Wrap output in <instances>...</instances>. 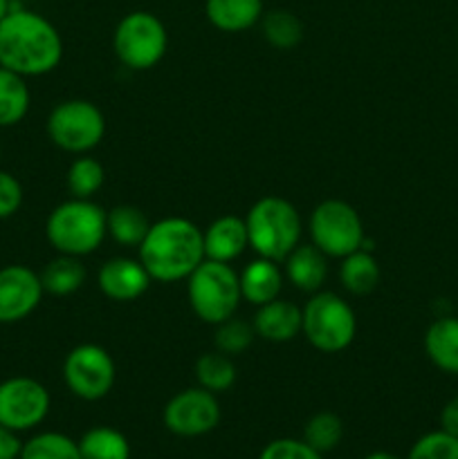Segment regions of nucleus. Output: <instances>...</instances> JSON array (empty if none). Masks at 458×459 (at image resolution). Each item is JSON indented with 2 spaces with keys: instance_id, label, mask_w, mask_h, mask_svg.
<instances>
[{
  "instance_id": "c9c22d12",
  "label": "nucleus",
  "mask_w": 458,
  "mask_h": 459,
  "mask_svg": "<svg viewBox=\"0 0 458 459\" xmlns=\"http://www.w3.org/2000/svg\"><path fill=\"white\" fill-rule=\"evenodd\" d=\"M440 429L458 437V394H454L440 411Z\"/></svg>"
},
{
  "instance_id": "bb28decb",
  "label": "nucleus",
  "mask_w": 458,
  "mask_h": 459,
  "mask_svg": "<svg viewBox=\"0 0 458 459\" xmlns=\"http://www.w3.org/2000/svg\"><path fill=\"white\" fill-rule=\"evenodd\" d=\"M236 366H233L232 357L223 352H205L198 357L196 361V379L198 385L209 393H227L233 384H236Z\"/></svg>"
},
{
  "instance_id": "473e14b6",
  "label": "nucleus",
  "mask_w": 458,
  "mask_h": 459,
  "mask_svg": "<svg viewBox=\"0 0 458 459\" xmlns=\"http://www.w3.org/2000/svg\"><path fill=\"white\" fill-rule=\"evenodd\" d=\"M259 459H323V457L321 453H317L313 446H308L304 439L281 437L269 442L268 446L260 451Z\"/></svg>"
},
{
  "instance_id": "e433bc0d",
  "label": "nucleus",
  "mask_w": 458,
  "mask_h": 459,
  "mask_svg": "<svg viewBox=\"0 0 458 459\" xmlns=\"http://www.w3.org/2000/svg\"><path fill=\"white\" fill-rule=\"evenodd\" d=\"M364 459H400L398 455H393V453H386V451H375V453H368Z\"/></svg>"
},
{
  "instance_id": "ddd939ff",
  "label": "nucleus",
  "mask_w": 458,
  "mask_h": 459,
  "mask_svg": "<svg viewBox=\"0 0 458 459\" xmlns=\"http://www.w3.org/2000/svg\"><path fill=\"white\" fill-rule=\"evenodd\" d=\"M40 273L25 264H7L0 269V325L25 321L43 300Z\"/></svg>"
},
{
  "instance_id": "f3484780",
  "label": "nucleus",
  "mask_w": 458,
  "mask_h": 459,
  "mask_svg": "<svg viewBox=\"0 0 458 459\" xmlns=\"http://www.w3.org/2000/svg\"><path fill=\"white\" fill-rule=\"evenodd\" d=\"M283 263H286L283 264L286 281L295 290L305 291V294H314L321 290L328 278V255L319 251L313 242L296 245Z\"/></svg>"
},
{
  "instance_id": "2eb2a0df",
  "label": "nucleus",
  "mask_w": 458,
  "mask_h": 459,
  "mask_svg": "<svg viewBox=\"0 0 458 459\" xmlns=\"http://www.w3.org/2000/svg\"><path fill=\"white\" fill-rule=\"evenodd\" d=\"M301 323H304V312L292 300H277L260 305L254 314L256 336L269 341V343H290L301 334Z\"/></svg>"
},
{
  "instance_id": "423d86ee",
  "label": "nucleus",
  "mask_w": 458,
  "mask_h": 459,
  "mask_svg": "<svg viewBox=\"0 0 458 459\" xmlns=\"http://www.w3.org/2000/svg\"><path fill=\"white\" fill-rule=\"evenodd\" d=\"M304 332L305 341L323 354L344 352L357 334V316L348 300L335 291H314L304 305Z\"/></svg>"
},
{
  "instance_id": "0eeeda50",
  "label": "nucleus",
  "mask_w": 458,
  "mask_h": 459,
  "mask_svg": "<svg viewBox=\"0 0 458 459\" xmlns=\"http://www.w3.org/2000/svg\"><path fill=\"white\" fill-rule=\"evenodd\" d=\"M169 49L166 27L155 13L130 12L117 22L112 34V52L128 70L144 72L155 67Z\"/></svg>"
},
{
  "instance_id": "6e6552de",
  "label": "nucleus",
  "mask_w": 458,
  "mask_h": 459,
  "mask_svg": "<svg viewBox=\"0 0 458 459\" xmlns=\"http://www.w3.org/2000/svg\"><path fill=\"white\" fill-rule=\"evenodd\" d=\"M313 245L328 258H346L362 249L366 233L355 206L344 200H323L313 209L308 220Z\"/></svg>"
},
{
  "instance_id": "9d476101",
  "label": "nucleus",
  "mask_w": 458,
  "mask_h": 459,
  "mask_svg": "<svg viewBox=\"0 0 458 459\" xmlns=\"http://www.w3.org/2000/svg\"><path fill=\"white\" fill-rule=\"evenodd\" d=\"M115 361L110 352L97 343H84L70 350L63 361V381L75 397L99 402L115 385Z\"/></svg>"
},
{
  "instance_id": "39448f33",
  "label": "nucleus",
  "mask_w": 458,
  "mask_h": 459,
  "mask_svg": "<svg viewBox=\"0 0 458 459\" xmlns=\"http://www.w3.org/2000/svg\"><path fill=\"white\" fill-rule=\"evenodd\" d=\"M187 296L193 314L207 325H218L241 305V278L229 263L205 258L187 278Z\"/></svg>"
},
{
  "instance_id": "7c9ffc66",
  "label": "nucleus",
  "mask_w": 458,
  "mask_h": 459,
  "mask_svg": "<svg viewBox=\"0 0 458 459\" xmlns=\"http://www.w3.org/2000/svg\"><path fill=\"white\" fill-rule=\"evenodd\" d=\"M254 325L242 321V318H236V314H233L232 318H227V321L216 325V350L227 354V357H238V354H242L251 343H254Z\"/></svg>"
},
{
  "instance_id": "f704fd0d",
  "label": "nucleus",
  "mask_w": 458,
  "mask_h": 459,
  "mask_svg": "<svg viewBox=\"0 0 458 459\" xmlns=\"http://www.w3.org/2000/svg\"><path fill=\"white\" fill-rule=\"evenodd\" d=\"M22 451V442L18 433L0 424V459H18Z\"/></svg>"
},
{
  "instance_id": "a878e982",
  "label": "nucleus",
  "mask_w": 458,
  "mask_h": 459,
  "mask_svg": "<svg viewBox=\"0 0 458 459\" xmlns=\"http://www.w3.org/2000/svg\"><path fill=\"white\" fill-rule=\"evenodd\" d=\"M260 31L263 39L272 45L274 49H295L304 40V22L296 13L287 9H269L260 18Z\"/></svg>"
},
{
  "instance_id": "5701e85b",
  "label": "nucleus",
  "mask_w": 458,
  "mask_h": 459,
  "mask_svg": "<svg viewBox=\"0 0 458 459\" xmlns=\"http://www.w3.org/2000/svg\"><path fill=\"white\" fill-rule=\"evenodd\" d=\"M339 281L348 294L368 296L380 285V264L375 255L366 249H357L355 254L341 258Z\"/></svg>"
},
{
  "instance_id": "f8f14e48",
  "label": "nucleus",
  "mask_w": 458,
  "mask_h": 459,
  "mask_svg": "<svg viewBox=\"0 0 458 459\" xmlns=\"http://www.w3.org/2000/svg\"><path fill=\"white\" fill-rule=\"evenodd\" d=\"M166 430L175 437H202L220 424V403L205 388H184L166 402L162 412Z\"/></svg>"
},
{
  "instance_id": "b1692460",
  "label": "nucleus",
  "mask_w": 458,
  "mask_h": 459,
  "mask_svg": "<svg viewBox=\"0 0 458 459\" xmlns=\"http://www.w3.org/2000/svg\"><path fill=\"white\" fill-rule=\"evenodd\" d=\"M108 236L121 247H139L146 238L151 222L146 213L133 204H117L106 211Z\"/></svg>"
},
{
  "instance_id": "4468645a",
  "label": "nucleus",
  "mask_w": 458,
  "mask_h": 459,
  "mask_svg": "<svg viewBox=\"0 0 458 459\" xmlns=\"http://www.w3.org/2000/svg\"><path fill=\"white\" fill-rule=\"evenodd\" d=\"M151 282L153 278L148 276L139 258H124V255L106 260L97 273V285L101 294L115 303H133L142 299Z\"/></svg>"
},
{
  "instance_id": "6ab92c4d",
  "label": "nucleus",
  "mask_w": 458,
  "mask_h": 459,
  "mask_svg": "<svg viewBox=\"0 0 458 459\" xmlns=\"http://www.w3.org/2000/svg\"><path fill=\"white\" fill-rule=\"evenodd\" d=\"M263 13V0H205L207 21L227 34L251 30L259 25Z\"/></svg>"
},
{
  "instance_id": "2f4dec72",
  "label": "nucleus",
  "mask_w": 458,
  "mask_h": 459,
  "mask_svg": "<svg viewBox=\"0 0 458 459\" xmlns=\"http://www.w3.org/2000/svg\"><path fill=\"white\" fill-rule=\"evenodd\" d=\"M407 459H458V437L443 429L431 430L413 442Z\"/></svg>"
},
{
  "instance_id": "1a4fd4ad",
  "label": "nucleus",
  "mask_w": 458,
  "mask_h": 459,
  "mask_svg": "<svg viewBox=\"0 0 458 459\" xmlns=\"http://www.w3.org/2000/svg\"><path fill=\"white\" fill-rule=\"evenodd\" d=\"M106 134V117L85 99H67L54 106L48 117V137L61 151L85 155L101 143Z\"/></svg>"
},
{
  "instance_id": "aec40b11",
  "label": "nucleus",
  "mask_w": 458,
  "mask_h": 459,
  "mask_svg": "<svg viewBox=\"0 0 458 459\" xmlns=\"http://www.w3.org/2000/svg\"><path fill=\"white\" fill-rule=\"evenodd\" d=\"M425 352L440 372L458 377V316H438L427 327Z\"/></svg>"
},
{
  "instance_id": "c85d7f7f",
  "label": "nucleus",
  "mask_w": 458,
  "mask_h": 459,
  "mask_svg": "<svg viewBox=\"0 0 458 459\" xmlns=\"http://www.w3.org/2000/svg\"><path fill=\"white\" fill-rule=\"evenodd\" d=\"M18 459H81L79 444L63 433H39L22 442Z\"/></svg>"
},
{
  "instance_id": "4c0bfd02",
  "label": "nucleus",
  "mask_w": 458,
  "mask_h": 459,
  "mask_svg": "<svg viewBox=\"0 0 458 459\" xmlns=\"http://www.w3.org/2000/svg\"><path fill=\"white\" fill-rule=\"evenodd\" d=\"M12 7H13L12 0H0V21H3L9 12H12Z\"/></svg>"
},
{
  "instance_id": "f03ea898",
  "label": "nucleus",
  "mask_w": 458,
  "mask_h": 459,
  "mask_svg": "<svg viewBox=\"0 0 458 459\" xmlns=\"http://www.w3.org/2000/svg\"><path fill=\"white\" fill-rule=\"evenodd\" d=\"M137 249L139 263L157 282L187 281L205 260L202 229L187 218L157 220Z\"/></svg>"
},
{
  "instance_id": "72a5a7b5",
  "label": "nucleus",
  "mask_w": 458,
  "mask_h": 459,
  "mask_svg": "<svg viewBox=\"0 0 458 459\" xmlns=\"http://www.w3.org/2000/svg\"><path fill=\"white\" fill-rule=\"evenodd\" d=\"M22 206V186L12 173L0 170V220H7L18 213Z\"/></svg>"
},
{
  "instance_id": "7ed1b4c3",
  "label": "nucleus",
  "mask_w": 458,
  "mask_h": 459,
  "mask_svg": "<svg viewBox=\"0 0 458 459\" xmlns=\"http://www.w3.org/2000/svg\"><path fill=\"white\" fill-rule=\"evenodd\" d=\"M247 236L250 247L260 258L283 263L296 245H301V222L299 211L295 204L283 197L268 195L260 197L250 211H247Z\"/></svg>"
},
{
  "instance_id": "a211bd4d",
  "label": "nucleus",
  "mask_w": 458,
  "mask_h": 459,
  "mask_svg": "<svg viewBox=\"0 0 458 459\" xmlns=\"http://www.w3.org/2000/svg\"><path fill=\"white\" fill-rule=\"evenodd\" d=\"M238 278H241L242 300H247L254 307H260V305L277 300L281 296L286 273L278 267V263L259 255L238 273Z\"/></svg>"
},
{
  "instance_id": "412c9836",
  "label": "nucleus",
  "mask_w": 458,
  "mask_h": 459,
  "mask_svg": "<svg viewBox=\"0 0 458 459\" xmlns=\"http://www.w3.org/2000/svg\"><path fill=\"white\" fill-rule=\"evenodd\" d=\"M88 278V269L76 255L58 254L57 258L49 260L40 272V282H43L45 294L52 296H70L84 287Z\"/></svg>"
},
{
  "instance_id": "9b49d317",
  "label": "nucleus",
  "mask_w": 458,
  "mask_h": 459,
  "mask_svg": "<svg viewBox=\"0 0 458 459\" xmlns=\"http://www.w3.org/2000/svg\"><path fill=\"white\" fill-rule=\"evenodd\" d=\"M48 388L31 377H12L0 384V424L13 433L36 429L49 415Z\"/></svg>"
},
{
  "instance_id": "393cba45",
  "label": "nucleus",
  "mask_w": 458,
  "mask_h": 459,
  "mask_svg": "<svg viewBox=\"0 0 458 459\" xmlns=\"http://www.w3.org/2000/svg\"><path fill=\"white\" fill-rule=\"evenodd\" d=\"M81 459H130V444L112 426H94L79 437Z\"/></svg>"
},
{
  "instance_id": "cd10ccee",
  "label": "nucleus",
  "mask_w": 458,
  "mask_h": 459,
  "mask_svg": "<svg viewBox=\"0 0 458 459\" xmlns=\"http://www.w3.org/2000/svg\"><path fill=\"white\" fill-rule=\"evenodd\" d=\"M67 188H70L72 197L79 200H92L99 193V188L106 182V169L99 160L88 155L76 157L67 169Z\"/></svg>"
},
{
  "instance_id": "4be33fe9",
  "label": "nucleus",
  "mask_w": 458,
  "mask_h": 459,
  "mask_svg": "<svg viewBox=\"0 0 458 459\" xmlns=\"http://www.w3.org/2000/svg\"><path fill=\"white\" fill-rule=\"evenodd\" d=\"M31 106V94L25 76L0 67V128L21 124Z\"/></svg>"
},
{
  "instance_id": "dca6fc26",
  "label": "nucleus",
  "mask_w": 458,
  "mask_h": 459,
  "mask_svg": "<svg viewBox=\"0 0 458 459\" xmlns=\"http://www.w3.org/2000/svg\"><path fill=\"white\" fill-rule=\"evenodd\" d=\"M202 242H205V258L232 264L250 247L245 220L238 215H223L214 220L202 231Z\"/></svg>"
},
{
  "instance_id": "f257e3e1",
  "label": "nucleus",
  "mask_w": 458,
  "mask_h": 459,
  "mask_svg": "<svg viewBox=\"0 0 458 459\" xmlns=\"http://www.w3.org/2000/svg\"><path fill=\"white\" fill-rule=\"evenodd\" d=\"M63 58V39L57 27L31 9L16 7L0 21V67L25 76L57 70Z\"/></svg>"
},
{
  "instance_id": "c756f323",
  "label": "nucleus",
  "mask_w": 458,
  "mask_h": 459,
  "mask_svg": "<svg viewBox=\"0 0 458 459\" xmlns=\"http://www.w3.org/2000/svg\"><path fill=\"white\" fill-rule=\"evenodd\" d=\"M344 437V424L335 412H317L308 420L304 429V442L313 446L317 453L335 451Z\"/></svg>"
},
{
  "instance_id": "20e7f679",
  "label": "nucleus",
  "mask_w": 458,
  "mask_h": 459,
  "mask_svg": "<svg viewBox=\"0 0 458 459\" xmlns=\"http://www.w3.org/2000/svg\"><path fill=\"white\" fill-rule=\"evenodd\" d=\"M45 236L58 254L84 258L94 254L108 236L106 211L92 200L72 197L49 213Z\"/></svg>"
}]
</instances>
